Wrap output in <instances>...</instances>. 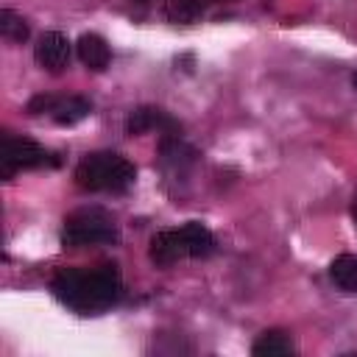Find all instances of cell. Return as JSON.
Returning a JSON list of instances; mask_svg holds the SVG:
<instances>
[{"mask_svg": "<svg viewBox=\"0 0 357 357\" xmlns=\"http://www.w3.org/2000/svg\"><path fill=\"white\" fill-rule=\"evenodd\" d=\"M50 290L70 310L89 315L112 307L123 296V279L112 262L98 268H64L53 276Z\"/></svg>", "mask_w": 357, "mask_h": 357, "instance_id": "6da1fadb", "label": "cell"}, {"mask_svg": "<svg viewBox=\"0 0 357 357\" xmlns=\"http://www.w3.org/2000/svg\"><path fill=\"white\" fill-rule=\"evenodd\" d=\"M134 178L137 167L114 151L86 153L75 167V184L89 192H123L134 184Z\"/></svg>", "mask_w": 357, "mask_h": 357, "instance_id": "7a4b0ae2", "label": "cell"}, {"mask_svg": "<svg viewBox=\"0 0 357 357\" xmlns=\"http://www.w3.org/2000/svg\"><path fill=\"white\" fill-rule=\"evenodd\" d=\"M120 231L114 218L100 209V206H81L64 218L61 226V243L64 248H78V245H109L117 243Z\"/></svg>", "mask_w": 357, "mask_h": 357, "instance_id": "3957f363", "label": "cell"}, {"mask_svg": "<svg viewBox=\"0 0 357 357\" xmlns=\"http://www.w3.org/2000/svg\"><path fill=\"white\" fill-rule=\"evenodd\" d=\"M59 156L45 151L39 142L28 137H3V151H0V173L3 178H11L17 170H31V167H56Z\"/></svg>", "mask_w": 357, "mask_h": 357, "instance_id": "277c9868", "label": "cell"}, {"mask_svg": "<svg viewBox=\"0 0 357 357\" xmlns=\"http://www.w3.org/2000/svg\"><path fill=\"white\" fill-rule=\"evenodd\" d=\"M33 59H36L39 67H45L50 73L64 70L67 61H70V39L64 33H59V31L42 33L36 39V45H33Z\"/></svg>", "mask_w": 357, "mask_h": 357, "instance_id": "5b68a950", "label": "cell"}, {"mask_svg": "<svg viewBox=\"0 0 357 357\" xmlns=\"http://www.w3.org/2000/svg\"><path fill=\"white\" fill-rule=\"evenodd\" d=\"M148 257H151V262L159 265V268H170V265H176L178 259L190 257V254H187V243H184L181 229H165V231H156V234L151 237Z\"/></svg>", "mask_w": 357, "mask_h": 357, "instance_id": "8992f818", "label": "cell"}, {"mask_svg": "<svg viewBox=\"0 0 357 357\" xmlns=\"http://www.w3.org/2000/svg\"><path fill=\"white\" fill-rule=\"evenodd\" d=\"M153 128H159L162 134L165 131H178V123L156 106H139L126 117V134L128 137H139V134L153 131Z\"/></svg>", "mask_w": 357, "mask_h": 357, "instance_id": "52a82bcc", "label": "cell"}, {"mask_svg": "<svg viewBox=\"0 0 357 357\" xmlns=\"http://www.w3.org/2000/svg\"><path fill=\"white\" fill-rule=\"evenodd\" d=\"M75 47H78L81 64L89 67V70H95V73H103L109 67V61H112V50L106 45V39L98 36V33H84Z\"/></svg>", "mask_w": 357, "mask_h": 357, "instance_id": "ba28073f", "label": "cell"}, {"mask_svg": "<svg viewBox=\"0 0 357 357\" xmlns=\"http://www.w3.org/2000/svg\"><path fill=\"white\" fill-rule=\"evenodd\" d=\"M251 354H254V357H287V354H296V346H293V340H290L287 332H282V329H268V332H262V335L254 340Z\"/></svg>", "mask_w": 357, "mask_h": 357, "instance_id": "9c48e42d", "label": "cell"}, {"mask_svg": "<svg viewBox=\"0 0 357 357\" xmlns=\"http://www.w3.org/2000/svg\"><path fill=\"white\" fill-rule=\"evenodd\" d=\"M181 234H184V243H187V254L192 259H204L215 251V237L204 223L190 220V223L181 226Z\"/></svg>", "mask_w": 357, "mask_h": 357, "instance_id": "30bf717a", "label": "cell"}, {"mask_svg": "<svg viewBox=\"0 0 357 357\" xmlns=\"http://www.w3.org/2000/svg\"><path fill=\"white\" fill-rule=\"evenodd\" d=\"M329 279L335 282L337 290L343 293H357V257L354 254H340L329 265Z\"/></svg>", "mask_w": 357, "mask_h": 357, "instance_id": "8fae6325", "label": "cell"}, {"mask_svg": "<svg viewBox=\"0 0 357 357\" xmlns=\"http://www.w3.org/2000/svg\"><path fill=\"white\" fill-rule=\"evenodd\" d=\"M89 112H92V103H89L86 98L70 95V98H59V103H56V109H53L50 114H53V120H56L59 126H75V123H81Z\"/></svg>", "mask_w": 357, "mask_h": 357, "instance_id": "7c38bea8", "label": "cell"}, {"mask_svg": "<svg viewBox=\"0 0 357 357\" xmlns=\"http://www.w3.org/2000/svg\"><path fill=\"white\" fill-rule=\"evenodd\" d=\"M204 6H206V0H167L165 14H167V20H173V22L190 25V22H195V20L204 14Z\"/></svg>", "mask_w": 357, "mask_h": 357, "instance_id": "4fadbf2b", "label": "cell"}, {"mask_svg": "<svg viewBox=\"0 0 357 357\" xmlns=\"http://www.w3.org/2000/svg\"><path fill=\"white\" fill-rule=\"evenodd\" d=\"M0 33H3L8 42H25L28 33H31V28H28V22H25L17 11L3 8V11H0Z\"/></svg>", "mask_w": 357, "mask_h": 357, "instance_id": "5bb4252c", "label": "cell"}, {"mask_svg": "<svg viewBox=\"0 0 357 357\" xmlns=\"http://www.w3.org/2000/svg\"><path fill=\"white\" fill-rule=\"evenodd\" d=\"M56 103H59V98H53V95H33L31 100H28V114H42V112H53L56 109Z\"/></svg>", "mask_w": 357, "mask_h": 357, "instance_id": "9a60e30c", "label": "cell"}, {"mask_svg": "<svg viewBox=\"0 0 357 357\" xmlns=\"http://www.w3.org/2000/svg\"><path fill=\"white\" fill-rule=\"evenodd\" d=\"M351 220H354V226H357V192H354V198H351Z\"/></svg>", "mask_w": 357, "mask_h": 357, "instance_id": "2e32d148", "label": "cell"}, {"mask_svg": "<svg viewBox=\"0 0 357 357\" xmlns=\"http://www.w3.org/2000/svg\"><path fill=\"white\" fill-rule=\"evenodd\" d=\"M351 84H354V86H357V73H354V75H351Z\"/></svg>", "mask_w": 357, "mask_h": 357, "instance_id": "e0dca14e", "label": "cell"}, {"mask_svg": "<svg viewBox=\"0 0 357 357\" xmlns=\"http://www.w3.org/2000/svg\"><path fill=\"white\" fill-rule=\"evenodd\" d=\"M137 3H148V0H137Z\"/></svg>", "mask_w": 357, "mask_h": 357, "instance_id": "ac0fdd59", "label": "cell"}]
</instances>
